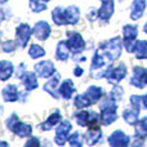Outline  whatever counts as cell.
I'll return each instance as SVG.
<instances>
[{
	"instance_id": "12",
	"label": "cell",
	"mask_w": 147,
	"mask_h": 147,
	"mask_svg": "<svg viewBox=\"0 0 147 147\" xmlns=\"http://www.w3.org/2000/svg\"><path fill=\"white\" fill-rule=\"evenodd\" d=\"M145 5L146 3L142 0H137L132 4V9H130V18L132 20H140L143 16V10H145Z\"/></svg>"
},
{
	"instance_id": "39",
	"label": "cell",
	"mask_w": 147,
	"mask_h": 147,
	"mask_svg": "<svg viewBox=\"0 0 147 147\" xmlns=\"http://www.w3.org/2000/svg\"><path fill=\"white\" fill-rule=\"evenodd\" d=\"M133 147H142V141H140V140H137L134 142V146Z\"/></svg>"
},
{
	"instance_id": "20",
	"label": "cell",
	"mask_w": 147,
	"mask_h": 147,
	"mask_svg": "<svg viewBox=\"0 0 147 147\" xmlns=\"http://www.w3.org/2000/svg\"><path fill=\"white\" fill-rule=\"evenodd\" d=\"M123 31H124V40H125V43H133V40L137 38L138 31H137V27H136V26L127 25L124 28H123Z\"/></svg>"
},
{
	"instance_id": "6",
	"label": "cell",
	"mask_w": 147,
	"mask_h": 147,
	"mask_svg": "<svg viewBox=\"0 0 147 147\" xmlns=\"http://www.w3.org/2000/svg\"><path fill=\"white\" fill-rule=\"evenodd\" d=\"M67 36H69V48L70 51L75 52V53H79L84 49V41H83V38L79 35L78 32H67Z\"/></svg>"
},
{
	"instance_id": "19",
	"label": "cell",
	"mask_w": 147,
	"mask_h": 147,
	"mask_svg": "<svg viewBox=\"0 0 147 147\" xmlns=\"http://www.w3.org/2000/svg\"><path fill=\"white\" fill-rule=\"evenodd\" d=\"M70 48L69 44L66 41H61V43L57 45V58L61 59V61H66L70 56Z\"/></svg>"
},
{
	"instance_id": "41",
	"label": "cell",
	"mask_w": 147,
	"mask_h": 147,
	"mask_svg": "<svg viewBox=\"0 0 147 147\" xmlns=\"http://www.w3.org/2000/svg\"><path fill=\"white\" fill-rule=\"evenodd\" d=\"M0 147H9L7 142H0Z\"/></svg>"
},
{
	"instance_id": "30",
	"label": "cell",
	"mask_w": 147,
	"mask_h": 147,
	"mask_svg": "<svg viewBox=\"0 0 147 147\" xmlns=\"http://www.w3.org/2000/svg\"><path fill=\"white\" fill-rule=\"evenodd\" d=\"M88 116H89V112H78V114L75 115L76 117V121L79 123V124L81 125V127H85V125H88Z\"/></svg>"
},
{
	"instance_id": "13",
	"label": "cell",
	"mask_w": 147,
	"mask_h": 147,
	"mask_svg": "<svg viewBox=\"0 0 147 147\" xmlns=\"http://www.w3.org/2000/svg\"><path fill=\"white\" fill-rule=\"evenodd\" d=\"M112 12H114V3L112 1H103L102 3V7L99 8L98 12V17L101 20H109L112 16Z\"/></svg>"
},
{
	"instance_id": "9",
	"label": "cell",
	"mask_w": 147,
	"mask_h": 147,
	"mask_svg": "<svg viewBox=\"0 0 147 147\" xmlns=\"http://www.w3.org/2000/svg\"><path fill=\"white\" fill-rule=\"evenodd\" d=\"M30 36H31V30H30V26L26 25V23H22V25L18 26L17 28V39L18 41L21 43V47L25 48L27 41L30 40Z\"/></svg>"
},
{
	"instance_id": "35",
	"label": "cell",
	"mask_w": 147,
	"mask_h": 147,
	"mask_svg": "<svg viewBox=\"0 0 147 147\" xmlns=\"http://www.w3.org/2000/svg\"><path fill=\"white\" fill-rule=\"evenodd\" d=\"M25 147H39V140L38 138H35V137L30 138V140L26 142Z\"/></svg>"
},
{
	"instance_id": "14",
	"label": "cell",
	"mask_w": 147,
	"mask_h": 147,
	"mask_svg": "<svg viewBox=\"0 0 147 147\" xmlns=\"http://www.w3.org/2000/svg\"><path fill=\"white\" fill-rule=\"evenodd\" d=\"M3 98L7 102H14L18 98V90L16 85H7L3 90Z\"/></svg>"
},
{
	"instance_id": "17",
	"label": "cell",
	"mask_w": 147,
	"mask_h": 147,
	"mask_svg": "<svg viewBox=\"0 0 147 147\" xmlns=\"http://www.w3.org/2000/svg\"><path fill=\"white\" fill-rule=\"evenodd\" d=\"M58 81H59V75H54L53 79H51V80L45 84V86H44V89H45L49 94H52L54 98H57V97H58V94H57V93H58V90H57Z\"/></svg>"
},
{
	"instance_id": "2",
	"label": "cell",
	"mask_w": 147,
	"mask_h": 147,
	"mask_svg": "<svg viewBox=\"0 0 147 147\" xmlns=\"http://www.w3.org/2000/svg\"><path fill=\"white\" fill-rule=\"evenodd\" d=\"M116 103L114 101H106L105 105H102V115L101 119L105 125H110L116 120Z\"/></svg>"
},
{
	"instance_id": "3",
	"label": "cell",
	"mask_w": 147,
	"mask_h": 147,
	"mask_svg": "<svg viewBox=\"0 0 147 147\" xmlns=\"http://www.w3.org/2000/svg\"><path fill=\"white\" fill-rule=\"evenodd\" d=\"M129 142V136H127L121 130H116L109 137V143L111 147H128Z\"/></svg>"
},
{
	"instance_id": "38",
	"label": "cell",
	"mask_w": 147,
	"mask_h": 147,
	"mask_svg": "<svg viewBox=\"0 0 147 147\" xmlns=\"http://www.w3.org/2000/svg\"><path fill=\"white\" fill-rule=\"evenodd\" d=\"M81 74H83V70H81L80 67H76L75 69V75L76 76H81Z\"/></svg>"
},
{
	"instance_id": "24",
	"label": "cell",
	"mask_w": 147,
	"mask_h": 147,
	"mask_svg": "<svg viewBox=\"0 0 147 147\" xmlns=\"http://www.w3.org/2000/svg\"><path fill=\"white\" fill-rule=\"evenodd\" d=\"M101 96H102V89L98 88V86H90V88L88 89V92H86V97L89 98L92 105L96 103V102L101 98Z\"/></svg>"
},
{
	"instance_id": "5",
	"label": "cell",
	"mask_w": 147,
	"mask_h": 147,
	"mask_svg": "<svg viewBox=\"0 0 147 147\" xmlns=\"http://www.w3.org/2000/svg\"><path fill=\"white\" fill-rule=\"evenodd\" d=\"M71 130V123L70 121H63L61 125L57 128V134H56V142L59 146H63L65 142L69 140V133Z\"/></svg>"
},
{
	"instance_id": "10",
	"label": "cell",
	"mask_w": 147,
	"mask_h": 147,
	"mask_svg": "<svg viewBox=\"0 0 147 147\" xmlns=\"http://www.w3.org/2000/svg\"><path fill=\"white\" fill-rule=\"evenodd\" d=\"M125 75H127V67H125L124 63H121L119 67H116V69L111 70V71L109 72V75H107L106 78L109 79V81H111V83L116 84V83H119L120 80H123V79L125 78Z\"/></svg>"
},
{
	"instance_id": "22",
	"label": "cell",
	"mask_w": 147,
	"mask_h": 147,
	"mask_svg": "<svg viewBox=\"0 0 147 147\" xmlns=\"http://www.w3.org/2000/svg\"><path fill=\"white\" fill-rule=\"evenodd\" d=\"M134 53L137 56V58L141 59H146L147 58V41H137L136 43V48H134Z\"/></svg>"
},
{
	"instance_id": "7",
	"label": "cell",
	"mask_w": 147,
	"mask_h": 147,
	"mask_svg": "<svg viewBox=\"0 0 147 147\" xmlns=\"http://www.w3.org/2000/svg\"><path fill=\"white\" fill-rule=\"evenodd\" d=\"M35 71L40 78H49L56 72V70H54V66L51 61H43L35 65Z\"/></svg>"
},
{
	"instance_id": "31",
	"label": "cell",
	"mask_w": 147,
	"mask_h": 147,
	"mask_svg": "<svg viewBox=\"0 0 147 147\" xmlns=\"http://www.w3.org/2000/svg\"><path fill=\"white\" fill-rule=\"evenodd\" d=\"M69 143L70 147H83L81 146V136L79 133H74L69 138Z\"/></svg>"
},
{
	"instance_id": "42",
	"label": "cell",
	"mask_w": 147,
	"mask_h": 147,
	"mask_svg": "<svg viewBox=\"0 0 147 147\" xmlns=\"http://www.w3.org/2000/svg\"><path fill=\"white\" fill-rule=\"evenodd\" d=\"M143 31H145V32L147 34V23H146V25H145V27H143Z\"/></svg>"
},
{
	"instance_id": "16",
	"label": "cell",
	"mask_w": 147,
	"mask_h": 147,
	"mask_svg": "<svg viewBox=\"0 0 147 147\" xmlns=\"http://www.w3.org/2000/svg\"><path fill=\"white\" fill-rule=\"evenodd\" d=\"M75 92V86H74L71 80H65L62 83L61 88H59V94L63 97L65 99H70L72 96V93Z\"/></svg>"
},
{
	"instance_id": "34",
	"label": "cell",
	"mask_w": 147,
	"mask_h": 147,
	"mask_svg": "<svg viewBox=\"0 0 147 147\" xmlns=\"http://www.w3.org/2000/svg\"><path fill=\"white\" fill-rule=\"evenodd\" d=\"M14 48H16V44L13 43V41H10V40L3 44V49H4L5 52H13L14 51Z\"/></svg>"
},
{
	"instance_id": "11",
	"label": "cell",
	"mask_w": 147,
	"mask_h": 147,
	"mask_svg": "<svg viewBox=\"0 0 147 147\" xmlns=\"http://www.w3.org/2000/svg\"><path fill=\"white\" fill-rule=\"evenodd\" d=\"M63 13H65L66 23H70V25H75L79 20V16H80V10H79V8H76L75 5H71V7L63 9Z\"/></svg>"
},
{
	"instance_id": "15",
	"label": "cell",
	"mask_w": 147,
	"mask_h": 147,
	"mask_svg": "<svg viewBox=\"0 0 147 147\" xmlns=\"http://www.w3.org/2000/svg\"><path fill=\"white\" fill-rule=\"evenodd\" d=\"M13 72V65L9 61H1L0 62V80L5 81L12 76Z\"/></svg>"
},
{
	"instance_id": "1",
	"label": "cell",
	"mask_w": 147,
	"mask_h": 147,
	"mask_svg": "<svg viewBox=\"0 0 147 147\" xmlns=\"http://www.w3.org/2000/svg\"><path fill=\"white\" fill-rule=\"evenodd\" d=\"M120 38H115L112 39V40L107 41V43L102 44L101 47H99V49H101L106 58H110V59H116L117 57L120 56V53H121V43H120Z\"/></svg>"
},
{
	"instance_id": "8",
	"label": "cell",
	"mask_w": 147,
	"mask_h": 147,
	"mask_svg": "<svg viewBox=\"0 0 147 147\" xmlns=\"http://www.w3.org/2000/svg\"><path fill=\"white\" fill-rule=\"evenodd\" d=\"M32 32L36 39H39V40H45L49 36V34H51V26H49L45 21H39L35 25V27H34Z\"/></svg>"
},
{
	"instance_id": "27",
	"label": "cell",
	"mask_w": 147,
	"mask_h": 147,
	"mask_svg": "<svg viewBox=\"0 0 147 147\" xmlns=\"http://www.w3.org/2000/svg\"><path fill=\"white\" fill-rule=\"evenodd\" d=\"M138 112H140V110H127V111L124 112V119L127 123H129V124H136V121L138 120Z\"/></svg>"
},
{
	"instance_id": "28",
	"label": "cell",
	"mask_w": 147,
	"mask_h": 147,
	"mask_svg": "<svg viewBox=\"0 0 147 147\" xmlns=\"http://www.w3.org/2000/svg\"><path fill=\"white\" fill-rule=\"evenodd\" d=\"M90 101L89 98L86 97V94H80L75 98V106L79 107V109H83V107H86V106H90Z\"/></svg>"
},
{
	"instance_id": "26",
	"label": "cell",
	"mask_w": 147,
	"mask_h": 147,
	"mask_svg": "<svg viewBox=\"0 0 147 147\" xmlns=\"http://www.w3.org/2000/svg\"><path fill=\"white\" fill-rule=\"evenodd\" d=\"M53 21L56 25L58 26H62V25H67L66 23V20H65V13H63V9L62 8H56L53 10Z\"/></svg>"
},
{
	"instance_id": "4",
	"label": "cell",
	"mask_w": 147,
	"mask_h": 147,
	"mask_svg": "<svg viewBox=\"0 0 147 147\" xmlns=\"http://www.w3.org/2000/svg\"><path fill=\"white\" fill-rule=\"evenodd\" d=\"M130 84L137 88H143L147 84V71L143 67H136L133 70V76L130 79Z\"/></svg>"
},
{
	"instance_id": "33",
	"label": "cell",
	"mask_w": 147,
	"mask_h": 147,
	"mask_svg": "<svg viewBox=\"0 0 147 147\" xmlns=\"http://www.w3.org/2000/svg\"><path fill=\"white\" fill-rule=\"evenodd\" d=\"M30 7L34 12H43V10L47 8V4L45 3H41V1H31Z\"/></svg>"
},
{
	"instance_id": "23",
	"label": "cell",
	"mask_w": 147,
	"mask_h": 147,
	"mask_svg": "<svg viewBox=\"0 0 147 147\" xmlns=\"http://www.w3.org/2000/svg\"><path fill=\"white\" fill-rule=\"evenodd\" d=\"M59 120H61V115H59V112H53V114L47 119V121L41 125V128H43L44 130H49V129H52L56 124H58Z\"/></svg>"
},
{
	"instance_id": "32",
	"label": "cell",
	"mask_w": 147,
	"mask_h": 147,
	"mask_svg": "<svg viewBox=\"0 0 147 147\" xmlns=\"http://www.w3.org/2000/svg\"><path fill=\"white\" fill-rule=\"evenodd\" d=\"M137 133H138V136H142V137L147 136V117H143L140 121L138 128H137Z\"/></svg>"
},
{
	"instance_id": "40",
	"label": "cell",
	"mask_w": 147,
	"mask_h": 147,
	"mask_svg": "<svg viewBox=\"0 0 147 147\" xmlns=\"http://www.w3.org/2000/svg\"><path fill=\"white\" fill-rule=\"evenodd\" d=\"M142 102H143V106H145L146 109H147V94L142 97Z\"/></svg>"
},
{
	"instance_id": "37",
	"label": "cell",
	"mask_w": 147,
	"mask_h": 147,
	"mask_svg": "<svg viewBox=\"0 0 147 147\" xmlns=\"http://www.w3.org/2000/svg\"><path fill=\"white\" fill-rule=\"evenodd\" d=\"M23 70H25V65H20V67H18L17 78H22L23 75H26V74H27V72H23Z\"/></svg>"
},
{
	"instance_id": "25",
	"label": "cell",
	"mask_w": 147,
	"mask_h": 147,
	"mask_svg": "<svg viewBox=\"0 0 147 147\" xmlns=\"http://www.w3.org/2000/svg\"><path fill=\"white\" fill-rule=\"evenodd\" d=\"M25 86L28 90H32V89L38 88V80H36L35 74L32 72H27L25 75Z\"/></svg>"
},
{
	"instance_id": "21",
	"label": "cell",
	"mask_w": 147,
	"mask_h": 147,
	"mask_svg": "<svg viewBox=\"0 0 147 147\" xmlns=\"http://www.w3.org/2000/svg\"><path fill=\"white\" fill-rule=\"evenodd\" d=\"M31 127L27 124H23V123H20L18 121L16 124V127L12 129V132H14L16 134H18L20 137H26V136H30L31 134Z\"/></svg>"
},
{
	"instance_id": "36",
	"label": "cell",
	"mask_w": 147,
	"mask_h": 147,
	"mask_svg": "<svg viewBox=\"0 0 147 147\" xmlns=\"http://www.w3.org/2000/svg\"><path fill=\"white\" fill-rule=\"evenodd\" d=\"M123 89L121 88H115L114 90L111 92V98H116V99H119V98H121V96H123Z\"/></svg>"
},
{
	"instance_id": "29",
	"label": "cell",
	"mask_w": 147,
	"mask_h": 147,
	"mask_svg": "<svg viewBox=\"0 0 147 147\" xmlns=\"http://www.w3.org/2000/svg\"><path fill=\"white\" fill-rule=\"evenodd\" d=\"M28 53H30V56L32 57V58H39V57H43L44 54H45V52H44V49L41 48L40 45H38V44H34V45L30 47V51H28Z\"/></svg>"
},
{
	"instance_id": "18",
	"label": "cell",
	"mask_w": 147,
	"mask_h": 147,
	"mask_svg": "<svg viewBox=\"0 0 147 147\" xmlns=\"http://www.w3.org/2000/svg\"><path fill=\"white\" fill-rule=\"evenodd\" d=\"M101 137H102V133H101V130H99V128H93V129H90L86 133L85 138H86V142H88L89 146H94L101 140Z\"/></svg>"
}]
</instances>
